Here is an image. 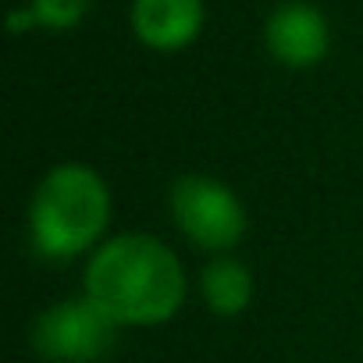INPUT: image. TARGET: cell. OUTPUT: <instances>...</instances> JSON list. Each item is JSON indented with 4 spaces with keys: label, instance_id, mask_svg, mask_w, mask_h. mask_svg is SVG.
<instances>
[{
    "label": "cell",
    "instance_id": "1",
    "mask_svg": "<svg viewBox=\"0 0 363 363\" xmlns=\"http://www.w3.org/2000/svg\"><path fill=\"white\" fill-rule=\"evenodd\" d=\"M82 292L118 328H153L182 310L189 281L164 239L121 232L89 253Z\"/></svg>",
    "mask_w": 363,
    "mask_h": 363
},
{
    "label": "cell",
    "instance_id": "2",
    "mask_svg": "<svg viewBox=\"0 0 363 363\" xmlns=\"http://www.w3.org/2000/svg\"><path fill=\"white\" fill-rule=\"evenodd\" d=\"M111 221V189L96 167L54 164L29 200V242L43 260H75L104 242Z\"/></svg>",
    "mask_w": 363,
    "mask_h": 363
},
{
    "label": "cell",
    "instance_id": "3",
    "mask_svg": "<svg viewBox=\"0 0 363 363\" xmlns=\"http://www.w3.org/2000/svg\"><path fill=\"white\" fill-rule=\"evenodd\" d=\"M171 218L178 232L196 250L228 253L246 235V207L235 189L211 174H182L167 193Z\"/></svg>",
    "mask_w": 363,
    "mask_h": 363
},
{
    "label": "cell",
    "instance_id": "4",
    "mask_svg": "<svg viewBox=\"0 0 363 363\" xmlns=\"http://www.w3.org/2000/svg\"><path fill=\"white\" fill-rule=\"evenodd\" d=\"M118 338V324L82 292L50 303L29 331L33 349L50 363H100Z\"/></svg>",
    "mask_w": 363,
    "mask_h": 363
},
{
    "label": "cell",
    "instance_id": "5",
    "mask_svg": "<svg viewBox=\"0 0 363 363\" xmlns=\"http://www.w3.org/2000/svg\"><path fill=\"white\" fill-rule=\"evenodd\" d=\"M267 54L285 68H313L331 50V26L310 0H281L264 22Z\"/></svg>",
    "mask_w": 363,
    "mask_h": 363
},
{
    "label": "cell",
    "instance_id": "6",
    "mask_svg": "<svg viewBox=\"0 0 363 363\" xmlns=\"http://www.w3.org/2000/svg\"><path fill=\"white\" fill-rule=\"evenodd\" d=\"M128 26L146 50L174 54L200 40L207 26V4L203 0H132Z\"/></svg>",
    "mask_w": 363,
    "mask_h": 363
},
{
    "label": "cell",
    "instance_id": "7",
    "mask_svg": "<svg viewBox=\"0 0 363 363\" xmlns=\"http://www.w3.org/2000/svg\"><path fill=\"white\" fill-rule=\"evenodd\" d=\"M200 296L211 313L218 317H239L253 303V274L242 260L232 253H218L200 271Z\"/></svg>",
    "mask_w": 363,
    "mask_h": 363
},
{
    "label": "cell",
    "instance_id": "8",
    "mask_svg": "<svg viewBox=\"0 0 363 363\" xmlns=\"http://www.w3.org/2000/svg\"><path fill=\"white\" fill-rule=\"evenodd\" d=\"M29 8L36 15V26L47 33H68L86 22L93 0H29Z\"/></svg>",
    "mask_w": 363,
    "mask_h": 363
},
{
    "label": "cell",
    "instance_id": "9",
    "mask_svg": "<svg viewBox=\"0 0 363 363\" xmlns=\"http://www.w3.org/2000/svg\"><path fill=\"white\" fill-rule=\"evenodd\" d=\"M8 29H11V33L40 29V26H36V15H33V8H29V4H26V8H15V11H11V18H8Z\"/></svg>",
    "mask_w": 363,
    "mask_h": 363
}]
</instances>
